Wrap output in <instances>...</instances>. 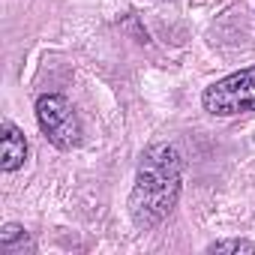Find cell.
Returning <instances> with one entry per match:
<instances>
[{
	"label": "cell",
	"instance_id": "1",
	"mask_svg": "<svg viewBox=\"0 0 255 255\" xmlns=\"http://www.w3.org/2000/svg\"><path fill=\"white\" fill-rule=\"evenodd\" d=\"M183 186V156L174 144L156 141L141 153L135 183L129 192V219L135 228L150 231L159 222L168 219V213L177 207Z\"/></svg>",
	"mask_w": 255,
	"mask_h": 255
},
{
	"label": "cell",
	"instance_id": "2",
	"mask_svg": "<svg viewBox=\"0 0 255 255\" xmlns=\"http://www.w3.org/2000/svg\"><path fill=\"white\" fill-rule=\"evenodd\" d=\"M204 111L213 117H234V114H249L255 111V66H246L240 72H231L201 93Z\"/></svg>",
	"mask_w": 255,
	"mask_h": 255
},
{
	"label": "cell",
	"instance_id": "3",
	"mask_svg": "<svg viewBox=\"0 0 255 255\" xmlns=\"http://www.w3.org/2000/svg\"><path fill=\"white\" fill-rule=\"evenodd\" d=\"M36 123L57 150H72L81 144V120L72 102L60 93H45L36 99Z\"/></svg>",
	"mask_w": 255,
	"mask_h": 255
},
{
	"label": "cell",
	"instance_id": "4",
	"mask_svg": "<svg viewBox=\"0 0 255 255\" xmlns=\"http://www.w3.org/2000/svg\"><path fill=\"white\" fill-rule=\"evenodd\" d=\"M0 132H3L0 135V168H3L6 174L18 171L24 165V159H27V138H24V132L12 120H3Z\"/></svg>",
	"mask_w": 255,
	"mask_h": 255
},
{
	"label": "cell",
	"instance_id": "5",
	"mask_svg": "<svg viewBox=\"0 0 255 255\" xmlns=\"http://www.w3.org/2000/svg\"><path fill=\"white\" fill-rule=\"evenodd\" d=\"M24 249H33L27 231L15 222L3 225L0 228V252H6V255H24Z\"/></svg>",
	"mask_w": 255,
	"mask_h": 255
},
{
	"label": "cell",
	"instance_id": "6",
	"mask_svg": "<svg viewBox=\"0 0 255 255\" xmlns=\"http://www.w3.org/2000/svg\"><path fill=\"white\" fill-rule=\"evenodd\" d=\"M207 252H246V255H255V243L252 240H243V237H228V240H216L207 246Z\"/></svg>",
	"mask_w": 255,
	"mask_h": 255
}]
</instances>
